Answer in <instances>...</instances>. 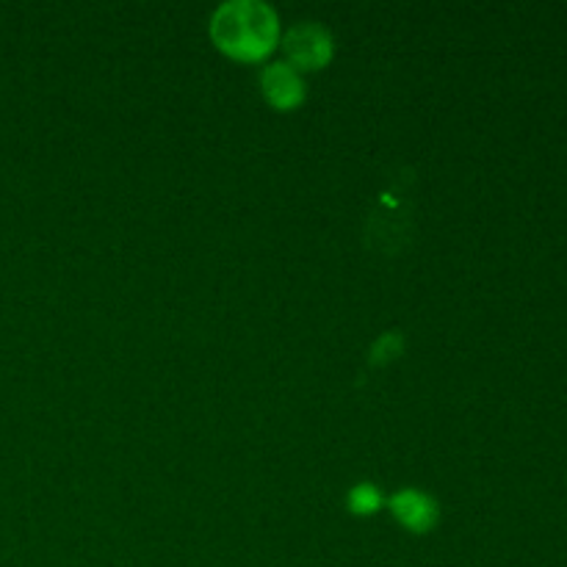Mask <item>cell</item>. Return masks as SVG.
<instances>
[{
	"mask_svg": "<svg viewBox=\"0 0 567 567\" xmlns=\"http://www.w3.org/2000/svg\"><path fill=\"white\" fill-rule=\"evenodd\" d=\"M210 42L236 61H264L280 48V14L266 0H225L208 20Z\"/></svg>",
	"mask_w": 567,
	"mask_h": 567,
	"instance_id": "obj_1",
	"label": "cell"
},
{
	"mask_svg": "<svg viewBox=\"0 0 567 567\" xmlns=\"http://www.w3.org/2000/svg\"><path fill=\"white\" fill-rule=\"evenodd\" d=\"M280 48L282 59L305 75V72L324 70L330 64L332 55H336V37L321 22L302 20L282 31Z\"/></svg>",
	"mask_w": 567,
	"mask_h": 567,
	"instance_id": "obj_2",
	"label": "cell"
},
{
	"mask_svg": "<svg viewBox=\"0 0 567 567\" xmlns=\"http://www.w3.org/2000/svg\"><path fill=\"white\" fill-rule=\"evenodd\" d=\"M258 83L266 103L277 111H293L297 105L305 103V94H308L305 75L293 70L286 59H275L260 66Z\"/></svg>",
	"mask_w": 567,
	"mask_h": 567,
	"instance_id": "obj_3",
	"label": "cell"
},
{
	"mask_svg": "<svg viewBox=\"0 0 567 567\" xmlns=\"http://www.w3.org/2000/svg\"><path fill=\"white\" fill-rule=\"evenodd\" d=\"M393 518L404 526V529L415 532V535H426L432 526L441 520V504L435 496L419 487H402L388 498Z\"/></svg>",
	"mask_w": 567,
	"mask_h": 567,
	"instance_id": "obj_4",
	"label": "cell"
},
{
	"mask_svg": "<svg viewBox=\"0 0 567 567\" xmlns=\"http://www.w3.org/2000/svg\"><path fill=\"white\" fill-rule=\"evenodd\" d=\"M347 504L354 515H374L377 509L385 504V496H382V491L374 482H358V485L349 491Z\"/></svg>",
	"mask_w": 567,
	"mask_h": 567,
	"instance_id": "obj_5",
	"label": "cell"
},
{
	"mask_svg": "<svg viewBox=\"0 0 567 567\" xmlns=\"http://www.w3.org/2000/svg\"><path fill=\"white\" fill-rule=\"evenodd\" d=\"M402 352H404V336L399 330H388L374 341V347H371L369 352V360L371 365H385L391 363L393 358H399Z\"/></svg>",
	"mask_w": 567,
	"mask_h": 567,
	"instance_id": "obj_6",
	"label": "cell"
}]
</instances>
